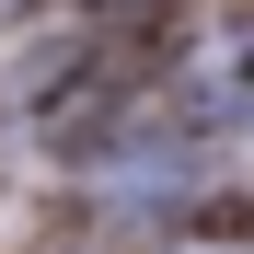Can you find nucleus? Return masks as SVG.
<instances>
[{"instance_id":"nucleus-1","label":"nucleus","mask_w":254,"mask_h":254,"mask_svg":"<svg viewBox=\"0 0 254 254\" xmlns=\"http://www.w3.org/2000/svg\"><path fill=\"white\" fill-rule=\"evenodd\" d=\"M231 93H243V104H254V23H243V35H231Z\"/></svg>"},{"instance_id":"nucleus-3","label":"nucleus","mask_w":254,"mask_h":254,"mask_svg":"<svg viewBox=\"0 0 254 254\" xmlns=\"http://www.w3.org/2000/svg\"><path fill=\"white\" fill-rule=\"evenodd\" d=\"M0 12H12V0H0Z\"/></svg>"},{"instance_id":"nucleus-2","label":"nucleus","mask_w":254,"mask_h":254,"mask_svg":"<svg viewBox=\"0 0 254 254\" xmlns=\"http://www.w3.org/2000/svg\"><path fill=\"white\" fill-rule=\"evenodd\" d=\"M174 254H254V243H174Z\"/></svg>"}]
</instances>
